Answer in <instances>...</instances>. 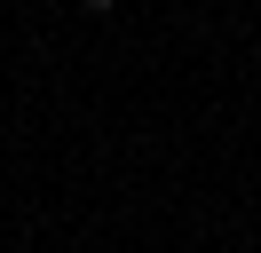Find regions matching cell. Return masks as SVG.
I'll return each instance as SVG.
<instances>
[{
	"mask_svg": "<svg viewBox=\"0 0 261 253\" xmlns=\"http://www.w3.org/2000/svg\"><path fill=\"white\" fill-rule=\"evenodd\" d=\"M87 8H119V0H87Z\"/></svg>",
	"mask_w": 261,
	"mask_h": 253,
	"instance_id": "cell-1",
	"label": "cell"
}]
</instances>
